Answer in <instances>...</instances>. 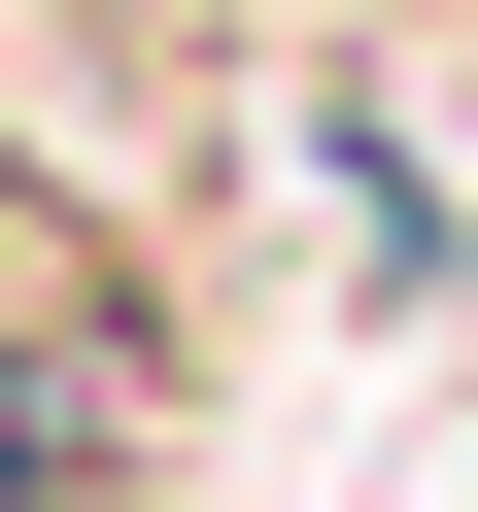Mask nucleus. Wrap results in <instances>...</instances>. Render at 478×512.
I'll use <instances>...</instances> for the list:
<instances>
[{
  "instance_id": "nucleus-1",
  "label": "nucleus",
  "mask_w": 478,
  "mask_h": 512,
  "mask_svg": "<svg viewBox=\"0 0 478 512\" xmlns=\"http://www.w3.org/2000/svg\"><path fill=\"white\" fill-rule=\"evenodd\" d=\"M137 444H171V308L35 205V239H0V512H103Z\"/></svg>"
}]
</instances>
